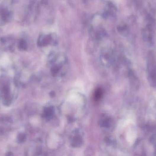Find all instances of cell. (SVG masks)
<instances>
[{
	"instance_id": "obj_1",
	"label": "cell",
	"mask_w": 156,
	"mask_h": 156,
	"mask_svg": "<svg viewBox=\"0 0 156 156\" xmlns=\"http://www.w3.org/2000/svg\"><path fill=\"white\" fill-rule=\"evenodd\" d=\"M148 80L150 85L156 86V65L154 62H149L147 67Z\"/></svg>"
}]
</instances>
